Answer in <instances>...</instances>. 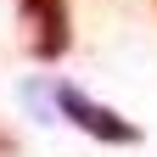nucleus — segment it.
Returning a JSON list of instances; mask_svg holds the SVG:
<instances>
[{
  "label": "nucleus",
  "mask_w": 157,
  "mask_h": 157,
  "mask_svg": "<svg viewBox=\"0 0 157 157\" xmlns=\"http://www.w3.org/2000/svg\"><path fill=\"white\" fill-rule=\"evenodd\" d=\"M51 95H56V107H62V118H73L90 140H101V146H135V140H140V129H135L124 112L90 101L78 84H51Z\"/></svg>",
  "instance_id": "f257e3e1"
},
{
  "label": "nucleus",
  "mask_w": 157,
  "mask_h": 157,
  "mask_svg": "<svg viewBox=\"0 0 157 157\" xmlns=\"http://www.w3.org/2000/svg\"><path fill=\"white\" fill-rule=\"evenodd\" d=\"M17 17H23L28 51L39 62H56V56L73 45V34H67V0H17Z\"/></svg>",
  "instance_id": "f03ea898"
}]
</instances>
